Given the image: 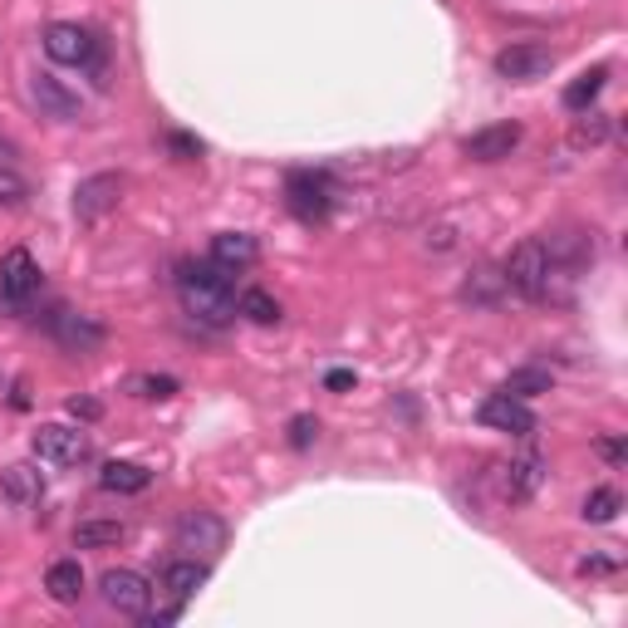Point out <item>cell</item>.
<instances>
[{
	"label": "cell",
	"mask_w": 628,
	"mask_h": 628,
	"mask_svg": "<svg viewBox=\"0 0 628 628\" xmlns=\"http://www.w3.org/2000/svg\"><path fill=\"white\" fill-rule=\"evenodd\" d=\"M236 270L216 266V260H187L177 270V295H182V310L192 314L206 329H222V324L236 319Z\"/></svg>",
	"instance_id": "1"
},
{
	"label": "cell",
	"mask_w": 628,
	"mask_h": 628,
	"mask_svg": "<svg viewBox=\"0 0 628 628\" xmlns=\"http://www.w3.org/2000/svg\"><path fill=\"white\" fill-rule=\"evenodd\" d=\"M501 280H506V290H516L520 300H550V250L540 236L520 240L516 250L506 256V266H501Z\"/></svg>",
	"instance_id": "2"
},
{
	"label": "cell",
	"mask_w": 628,
	"mask_h": 628,
	"mask_svg": "<svg viewBox=\"0 0 628 628\" xmlns=\"http://www.w3.org/2000/svg\"><path fill=\"white\" fill-rule=\"evenodd\" d=\"M285 202L305 226H319V222H329V212H334V187L324 172H290Z\"/></svg>",
	"instance_id": "3"
},
{
	"label": "cell",
	"mask_w": 628,
	"mask_h": 628,
	"mask_svg": "<svg viewBox=\"0 0 628 628\" xmlns=\"http://www.w3.org/2000/svg\"><path fill=\"white\" fill-rule=\"evenodd\" d=\"M177 550L197 554V560H216V554L226 550V520L212 516V511H182V520H177Z\"/></svg>",
	"instance_id": "4"
},
{
	"label": "cell",
	"mask_w": 628,
	"mask_h": 628,
	"mask_svg": "<svg viewBox=\"0 0 628 628\" xmlns=\"http://www.w3.org/2000/svg\"><path fill=\"white\" fill-rule=\"evenodd\" d=\"M99 594H103V604H109V609L128 614V619H143V614L153 609V584L143 580L138 570H103Z\"/></svg>",
	"instance_id": "5"
},
{
	"label": "cell",
	"mask_w": 628,
	"mask_h": 628,
	"mask_svg": "<svg viewBox=\"0 0 628 628\" xmlns=\"http://www.w3.org/2000/svg\"><path fill=\"white\" fill-rule=\"evenodd\" d=\"M123 202V177L119 172H99V177H83L75 187V216L83 226H99L109 212H119Z\"/></svg>",
	"instance_id": "6"
},
{
	"label": "cell",
	"mask_w": 628,
	"mask_h": 628,
	"mask_svg": "<svg viewBox=\"0 0 628 628\" xmlns=\"http://www.w3.org/2000/svg\"><path fill=\"white\" fill-rule=\"evenodd\" d=\"M45 55L55 59V65L83 69V65H93V59L103 55V45H99V40H93L83 25H65V20H59V25L45 30Z\"/></svg>",
	"instance_id": "7"
},
{
	"label": "cell",
	"mask_w": 628,
	"mask_h": 628,
	"mask_svg": "<svg viewBox=\"0 0 628 628\" xmlns=\"http://www.w3.org/2000/svg\"><path fill=\"white\" fill-rule=\"evenodd\" d=\"M554 69V45H540V40H520V45H506L496 55V75L501 79H546Z\"/></svg>",
	"instance_id": "8"
},
{
	"label": "cell",
	"mask_w": 628,
	"mask_h": 628,
	"mask_svg": "<svg viewBox=\"0 0 628 628\" xmlns=\"http://www.w3.org/2000/svg\"><path fill=\"white\" fill-rule=\"evenodd\" d=\"M30 447H35L40 462H55V467H75L89 457V437H83L79 427H65V423H45L35 437H30Z\"/></svg>",
	"instance_id": "9"
},
{
	"label": "cell",
	"mask_w": 628,
	"mask_h": 628,
	"mask_svg": "<svg viewBox=\"0 0 628 628\" xmlns=\"http://www.w3.org/2000/svg\"><path fill=\"white\" fill-rule=\"evenodd\" d=\"M35 295H40V266H35L30 250L15 246L5 260H0V300L15 305V310H25Z\"/></svg>",
	"instance_id": "10"
},
{
	"label": "cell",
	"mask_w": 628,
	"mask_h": 628,
	"mask_svg": "<svg viewBox=\"0 0 628 628\" xmlns=\"http://www.w3.org/2000/svg\"><path fill=\"white\" fill-rule=\"evenodd\" d=\"M476 417L486 427H496V433H511V437H530V433H536V413H530L520 397H511V393H491L486 403H481Z\"/></svg>",
	"instance_id": "11"
},
{
	"label": "cell",
	"mask_w": 628,
	"mask_h": 628,
	"mask_svg": "<svg viewBox=\"0 0 628 628\" xmlns=\"http://www.w3.org/2000/svg\"><path fill=\"white\" fill-rule=\"evenodd\" d=\"M520 123H491V128H476L471 138L462 143V153L471 157V162H501V157H511L520 148Z\"/></svg>",
	"instance_id": "12"
},
{
	"label": "cell",
	"mask_w": 628,
	"mask_h": 628,
	"mask_svg": "<svg viewBox=\"0 0 628 628\" xmlns=\"http://www.w3.org/2000/svg\"><path fill=\"white\" fill-rule=\"evenodd\" d=\"M49 334H55L65 349H75V354H89V349H99V344H103V324L83 319V314H75V310H55V314H49Z\"/></svg>",
	"instance_id": "13"
},
{
	"label": "cell",
	"mask_w": 628,
	"mask_h": 628,
	"mask_svg": "<svg viewBox=\"0 0 628 628\" xmlns=\"http://www.w3.org/2000/svg\"><path fill=\"white\" fill-rule=\"evenodd\" d=\"M30 99L40 103L45 119H59V123H75L79 119V93H69L55 75H35L30 79Z\"/></svg>",
	"instance_id": "14"
},
{
	"label": "cell",
	"mask_w": 628,
	"mask_h": 628,
	"mask_svg": "<svg viewBox=\"0 0 628 628\" xmlns=\"http://www.w3.org/2000/svg\"><path fill=\"white\" fill-rule=\"evenodd\" d=\"M540 486H546V457H540V452H520L516 462L506 467V501H516V506H520V501H530Z\"/></svg>",
	"instance_id": "15"
},
{
	"label": "cell",
	"mask_w": 628,
	"mask_h": 628,
	"mask_svg": "<svg viewBox=\"0 0 628 628\" xmlns=\"http://www.w3.org/2000/svg\"><path fill=\"white\" fill-rule=\"evenodd\" d=\"M0 496H5L15 511H25V506H35V501L45 496V476H40L30 462L5 467V471H0Z\"/></svg>",
	"instance_id": "16"
},
{
	"label": "cell",
	"mask_w": 628,
	"mask_h": 628,
	"mask_svg": "<svg viewBox=\"0 0 628 628\" xmlns=\"http://www.w3.org/2000/svg\"><path fill=\"white\" fill-rule=\"evenodd\" d=\"M206 574H212V560H197V554H187V560H172L162 570V590L172 594V599H192L197 590L206 584Z\"/></svg>",
	"instance_id": "17"
},
{
	"label": "cell",
	"mask_w": 628,
	"mask_h": 628,
	"mask_svg": "<svg viewBox=\"0 0 628 628\" xmlns=\"http://www.w3.org/2000/svg\"><path fill=\"white\" fill-rule=\"evenodd\" d=\"M256 256H260V240H256V236H246V232H222V236H212V260H216V266L240 270V266H256Z\"/></svg>",
	"instance_id": "18"
},
{
	"label": "cell",
	"mask_w": 628,
	"mask_h": 628,
	"mask_svg": "<svg viewBox=\"0 0 628 628\" xmlns=\"http://www.w3.org/2000/svg\"><path fill=\"white\" fill-rule=\"evenodd\" d=\"M506 280H501V270H471L462 280V305H476V310H496L501 300H506Z\"/></svg>",
	"instance_id": "19"
},
{
	"label": "cell",
	"mask_w": 628,
	"mask_h": 628,
	"mask_svg": "<svg viewBox=\"0 0 628 628\" xmlns=\"http://www.w3.org/2000/svg\"><path fill=\"white\" fill-rule=\"evenodd\" d=\"M99 486L113 491V496H138V491L153 486V471L138 467V462H109L99 471Z\"/></svg>",
	"instance_id": "20"
},
{
	"label": "cell",
	"mask_w": 628,
	"mask_h": 628,
	"mask_svg": "<svg viewBox=\"0 0 628 628\" xmlns=\"http://www.w3.org/2000/svg\"><path fill=\"white\" fill-rule=\"evenodd\" d=\"M45 590L55 604H79L83 599V570L79 560H55L45 570Z\"/></svg>",
	"instance_id": "21"
},
{
	"label": "cell",
	"mask_w": 628,
	"mask_h": 628,
	"mask_svg": "<svg viewBox=\"0 0 628 628\" xmlns=\"http://www.w3.org/2000/svg\"><path fill=\"white\" fill-rule=\"evenodd\" d=\"M609 113H599V109H584L580 119H574V128H570V148L574 153H590V148H604L609 143Z\"/></svg>",
	"instance_id": "22"
},
{
	"label": "cell",
	"mask_w": 628,
	"mask_h": 628,
	"mask_svg": "<svg viewBox=\"0 0 628 628\" xmlns=\"http://www.w3.org/2000/svg\"><path fill=\"white\" fill-rule=\"evenodd\" d=\"M604 83H609V69H604V65L584 69V75L574 79L570 89H564V109H570V113H584V109H594V99H599V93H604Z\"/></svg>",
	"instance_id": "23"
},
{
	"label": "cell",
	"mask_w": 628,
	"mask_h": 628,
	"mask_svg": "<svg viewBox=\"0 0 628 628\" xmlns=\"http://www.w3.org/2000/svg\"><path fill=\"white\" fill-rule=\"evenodd\" d=\"M128 526L123 520H83L75 530V550H103V546H123Z\"/></svg>",
	"instance_id": "24"
},
{
	"label": "cell",
	"mask_w": 628,
	"mask_h": 628,
	"mask_svg": "<svg viewBox=\"0 0 628 628\" xmlns=\"http://www.w3.org/2000/svg\"><path fill=\"white\" fill-rule=\"evenodd\" d=\"M550 369H536V363H526V369H511V379H506V389L501 393H511V397H540V393H550Z\"/></svg>",
	"instance_id": "25"
},
{
	"label": "cell",
	"mask_w": 628,
	"mask_h": 628,
	"mask_svg": "<svg viewBox=\"0 0 628 628\" xmlns=\"http://www.w3.org/2000/svg\"><path fill=\"white\" fill-rule=\"evenodd\" d=\"M236 314H246L250 324H280V300L270 290H246L236 300Z\"/></svg>",
	"instance_id": "26"
},
{
	"label": "cell",
	"mask_w": 628,
	"mask_h": 628,
	"mask_svg": "<svg viewBox=\"0 0 628 628\" xmlns=\"http://www.w3.org/2000/svg\"><path fill=\"white\" fill-rule=\"evenodd\" d=\"M619 511H624V496L614 486H599V491L584 496V520H594V526H609Z\"/></svg>",
	"instance_id": "27"
},
{
	"label": "cell",
	"mask_w": 628,
	"mask_h": 628,
	"mask_svg": "<svg viewBox=\"0 0 628 628\" xmlns=\"http://www.w3.org/2000/svg\"><path fill=\"white\" fill-rule=\"evenodd\" d=\"M177 389H182V383L167 379V373H148V379H133V393L148 397V403H162V397H172Z\"/></svg>",
	"instance_id": "28"
},
{
	"label": "cell",
	"mask_w": 628,
	"mask_h": 628,
	"mask_svg": "<svg viewBox=\"0 0 628 628\" xmlns=\"http://www.w3.org/2000/svg\"><path fill=\"white\" fill-rule=\"evenodd\" d=\"M314 437H319V423H314L310 413L290 417V447H295V452H305V447L314 442Z\"/></svg>",
	"instance_id": "29"
},
{
	"label": "cell",
	"mask_w": 628,
	"mask_h": 628,
	"mask_svg": "<svg viewBox=\"0 0 628 628\" xmlns=\"http://www.w3.org/2000/svg\"><path fill=\"white\" fill-rule=\"evenodd\" d=\"M599 457H604V462H614V467H619L624 457H628V447L619 442V437H599Z\"/></svg>",
	"instance_id": "30"
},
{
	"label": "cell",
	"mask_w": 628,
	"mask_h": 628,
	"mask_svg": "<svg viewBox=\"0 0 628 628\" xmlns=\"http://www.w3.org/2000/svg\"><path fill=\"white\" fill-rule=\"evenodd\" d=\"M167 148H172V153H182V157H202V143H197V138H187V133H172V138H167Z\"/></svg>",
	"instance_id": "31"
},
{
	"label": "cell",
	"mask_w": 628,
	"mask_h": 628,
	"mask_svg": "<svg viewBox=\"0 0 628 628\" xmlns=\"http://www.w3.org/2000/svg\"><path fill=\"white\" fill-rule=\"evenodd\" d=\"M324 389H329V393H349V389H354V373H349V369L324 373Z\"/></svg>",
	"instance_id": "32"
},
{
	"label": "cell",
	"mask_w": 628,
	"mask_h": 628,
	"mask_svg": "<svg viewBox=\"0 0 628 628\" xmlns=\"http://www.w3.org/2000/svg\"><path fill=\"white\" fill-rule=\"evenodd\" d=\"M69 413H75V417H83V423H93V417H99L103 407L93 403V397H69Z\"/></svg>",
	"instance_id": "33"
}]
</instances>
